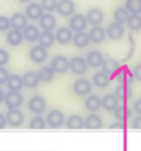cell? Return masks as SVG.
Here are the masks:
<instances>
[{
    "label": "cell",
    "instance_id": "484cf974",
    "mask_svg": "<svg viewBox=\"0 0 141 151\" xmlns=\"http://www.w3.org/2000/svg\"><path fill=\"white\" fill-rule=\"evenodd\" d=\"M66 126L69 129L80 130L83 129L84 126V123L82 118L79 115H73L68 119Z\"/></svg>",
    "mask_w": 141,
    "mask_h": 151
},
{
    "label": "cell",
    "instance_id": "d590c367",
    "mask_svg": "<svg viewBox=\"0 0 141 151\" xmlns=\"http://www.w3.org/2000/svg\"><path fill=\"white\" fill-rule=\"evenodd\" d=\"M53 70L49 67H43L38 72V77L39 80L42 82H49L53 79L54 73Z\"/></svg>",
    "mask_w": 141,
    "mask_h": 151
},
{
    "label": "cell",
    "instance_id": "277c9868",
    "mask_svg": "<svg viewBox=\"0 0 141 151\" xmlns=\"http://www.w3.org/2000/svg\"><path fill=\"white\" fill-rule=\"evenodd\" d=\"M51 68L58 73H63L69 67V62L67 59L62 56H57L51 62Z\"/></svg>",
    "mask_w": 141,
    "mask_h": 151
},
{
    "label": "cell",
    "instance_id": "2e32d148",
    "mask_svg": "<svg viewBox=\"0 0 141 151\" xmlns=\"http://www.w3.org/2000/svg\"><path fill=\"white\" fill-rule=\"evenodd\" d=\"M88 64L93 67H99L104 62V57L102 54L98 51H91L87 57Z\"/></svg>",
    "mask_w": 141,
    "mask_h": 151
},
{
    "label": "cell",
    "instance_id": "30bf717a",
    "mask_svg": "<svg viewBox=\"0 0 141 151\" xmlns=\"http://www.w3.org/2000/svg\"><path fill=\"white\" fill-rule=\"evenodd\" d=\"M7 120L10 126L18 127L23 122V114L21 111L17 109H10L7 114Z\"/></svg>",
    "mask_w": 141,
    "mask_h": 151
},
{
    "label": "cell",
    "instance_id": "83f0119b",
    "mask_svg": "<svg viewBox=\"0 0 141 151\" xmlns=\"http://www.w3.org/2000/svg\"><path fill=\"white\" fill-rule=\"evenodd\" d=\"M23 85V79L17 75L11 76L7 81V86L11 91L18 92L22 88Z\"/></svg>",
    "mask_w": 141,
    "mask_h": 151
},
{
    "label": "cell",
    "instance_id": "7bdbcfd3",
    "mask_svg": "<svg viewBox=\"0 0 141 151\" xmlns=\"http://www.w3.org/2000/svg\"><path fill=\"white\" fill-rule=\"evenodd\" d=\"M9 60V53L4 49H0V66L6 65Z\"/></svg>",
    "mask_w": 141,
    "mask_h": 151
},
{
    "label": "cell",
    "instance_id": "f35d334b",
    "mask_svg": "<svg viewBox=\"0 0 141 151\" xmlns=\"http://www.w3.org/2000/svg\"><path fill=\"white\" fill-rule=\"evenodd\" d=\"M56 0H42V6L44 9L49 12L54 11L57 7Z\"/></svg>",
    "mask_w": 141,
    "mask_h": 151
},
{
    "label": "cell",
    "instance_id": "e575fe53",
    "mask_svg": "<svg viewBox=\"0 0 141 151\" xmlns=\"http://www.w3.org/2000/svg\"><path fill=\"white\" fill-rule=\"evenodd\" d=\"M117 80L121 84L124 86H128L132 83L133 81V76L129 70L124 69L120 72L117 77Z\"/></svg>",
    "mask_w": 141,
    "mask_h": 151
},
{
    "label": "cell",
    "instance_id": "6da1fadb",
    "mask_svg": "<svg viewBox=\"0 0 141 151\" xmlns=\"http://www.w3.org/2000/svg\"><path fill=\"white\" fill-rule=\"evenodd\" d=\"M70 70L77 75H82L87 70V63L82 57L76 56L71 59L69 63Z\"/></svg>",
    "mask_w": 141,
    "mask_h": 151
},
{
    "label": "cell",
    "instance_id": "d4e9b609",
    "mask_svg": "<svg viewBox=\"0 0 141 151\" xmlns=\"http://www.w3.org/2000/svg\"><path fill=\"white\" fill-rule=\"evenodd\" d=\"M132 95V91L128 86L122 85L117 87L115 89L116 98L120 101H127L129 99Z\"/></svg>",
    "mask_w": 141,
    "mask_h": 151
},
{
    "label": "cell",
    "instance_id": "44dd1931",
    "mask_svg": "<svg viewBox=\"0 0 141 151\" xmlns=\"http://www.w3.org/2000/svg\"><path fill=\"white\" fill-rule=\"evenodd\" d=\"M120 67V65L114 59H109L104 61L102 64V69L105 73L108 76L115 73Z\"/></svg>",
    "mask_w": 141,
    "mask_h": 151
},
{
    "label": "cell",
    "instance_id": "7c38bea8",
    "mask_svg": "<svg viewBox=\"0 0 141 151\" xmlns=\"http://www.w3.org/2000/svg\"><path fill=\"white\" fill-rule=\"evenodd\" d=\"M43 10L44 9L41 5L37 3H31L27 6L25 13L27 16L30 19L37 20L43 15Z\"/></svg>",
    "mask_w": 141,
    "mask_h": 151
},
{
    "label": "cell",
    "instance_id": "5bb4252c",
    "mask_svg": "<svg viewBox=\"0 0 141 151\" xmlns=\"http://www.w3.org/2000/svg\"><path fill=\"white\" fill-rule=\"evenodd\" d=\"M11 24L14 29H23L27 25V18L25 15L22 13H16L13 14L11 19Z\"/></svg>",
    "mask_w": 141,
    "mask_h": 151
},
{
    "label": "cell",
    "instance_id": "8992f818",
    "mask_svg": "<svg viewBox=\"0 0 141 151\" xmlns=\"http://www.w3.org/2000/svg\"><path fill=\"white\" fill-rule=\"evenodd\" d=\"M57 11L63 17L70 16L74 12L75 6L72 0H60L57 4Z\"/></svg>",
    "mask_w": 141,
    "mask_h": 151
},
{
    "label": "cell",
    "instance_id": "f1b7e54d",
    "mask_svg": "<svg viewBox=\"0 0 141 151\" xmlns=\"http://www.w3.org/2000/svg\"><path fill=\"white\" fill-rule=\"evenodd\" d=\"M101 101L99 97L96 95H92L87 98L85 101L86 108L91 111H96L100 108Z\"/></svg>",
    "mask_w": 141,
    "mask_h": 151
},
{
    "label": "cell",
    "instance_id": "b9f144b4",
    "mask_svg": "<svg viewBox=\"0 0 141 151\" xmlns=\"http://www.w3.org/2000/svg\"><path fill=\"white\" fill-rule=\"evenodd\" d=\"M9 78V73L8 71L3 67H0V85L6 83Z\"/></svg>",
    "mask_w": 141,
    "mask_h": 151
},
{
    "label": "cell",
    "instance_id": "7a4b0ae2",
    "mask_svg": "<svg viewBox=\"0 0 141 151\" xmlns=\"http://www.w3.org/2000/svg\"><path fill=\"white\" fill-rule=\"evenodd\" d=\"M106 33L112 40H119L124 35V28L121 24L116 22H112L108 25Z\"/></svg>",
    "mask_w": 141,
    "mask_h": 151
},
{
    "label": "cell",
    "instance_id": "8fae6325",
    "mask_svg": "<svg viewBox=\"0 0 141 151\" xmlns=\"http://www.w3.org/2000/svg\"><path fill=\"white\" fill-rule=\"evenodd\" d=\"M47 57V52L45 48L42 46H34L30 51V59L35 63H42L45 60Z\"/></svg>",
    "mask_w": 141,
    "mask_h": 151
},
{
    "label": "cell",
    "instance_id": "9c48e42d",
    "mask_svg": "<svg viewBox=\"0 0 141 151\" xmlns=\"http://www.w3.org/2000/svg\"><path fill=\"white\" fill-rule=\"evenodd\" d=\"M29 107L34 113L42 114L45 111V101L40 96L34 97L29 101Z\"/></svg>",
    "mask_w": 141,
    "mask_h": 151
},
{
    "label": "cell",
    "instance_id": "7402d4cb",
    "mask_svg": "<svg viewBox=\"0 0 141 151\" xmlns=\"http://www.w3.org/2000/svg\"><path fill=\"white\" fill-rule=\"evenodd\" d=\"M40 35L39 29L35 25H34L27 26L23 32V36L25 39L30 42L36 41L39 38Z\"/></svg>",
    "mask_w": 141,
    "mask_h": 151
},
{
    "label": "cell",
    "instance_id": "9a60e30c",
    "mask_svg": "<svg viewBox=\"0 0 141 151\" xmlns=\"http://www.w3.org/2000/svg\"><path fill=\"white\" fill-rule=\"evenodd\" d=\"M40 25L45 31H51L56 25V18L50 13L44 14L40 18Z\"/></svg>",
    "mask_w": 141,
    "mask_h": 151
},
{
    "label": "cell",
    "instance_id": "8d00e7d4",
    "mask_svg": "<svg viewBox=\"0 0 141 151\" xmlns=\"http://www.w3.org/2000/svg\"><path fill=\"white\" fill-rule=\"evenodd\" d=\"M129 28L132 30L137 31L141 28V17L138 14H132L127 19Z\"/></svg>",
    "mask_w": 141,
    "mask_h": 151
},
{
    "label": "cell",
    "instance_id": "52a82bcc",
    "mask_svg": "<svg viewBox=\"0 0 141 151\" xmlns=\"http://www.w3.org/2000/svg\"><path fill=\"white\" fill-rule=\"evenodd\" d=\"M65 118L63 114L59 110H53L51 111L47 116V122L51 127L57 129L62 126Z\"/></svg>",
    "mask_w": 141,
    "mask_h": 151
},
{
    "label": "cell",
    "instance_id": "74e56055",
    "mask_svg": "<svg viewBox=\"0 0 141 151\" xmlns=\"http://www.w3.org/2000/svg\"><path fill=\"white\" fill-rule=\"evenodd\" d=\"M30 127L34 130H42L45 127V122L42 118L37 116L30 122Z\"/></svg>",
    "mask_w": 141,
    "mask_h": 151
},
{
    "label": "cell",
    "instance_id": "ffe728a7",
    "mask_svg": "<svg viewBox=\"0 0 141 151\" xmlns=\"http://www.w3.org/2000/svg\"><path fill=\"white\" fill-rule=\"evenodd\" d=\"M101 105L105 110L112 111L118 107L119 102L116 96L112 94H108L103 98L101 101Z\"/></svg>",
    "mask_w": 141,
    "mask_h": 151
},
{
    "label": "cell",
    "instance_id": "681fc988",
    "mask_svg": "<svg viewBox=\"0 0 141 151\" xmlns=\"http://www.w3.org/2000/svg\"><path fill=\"white\" fill-rule=\"evenodd\" d=\"M4 92L0 89V103L4 101Z\"/></svg>",
    "mask_w": 141,
    "mask_h": 151
},
{
    "label": "cell",
    "instance_id": "60d3db41",
    "mask_svg": "<svg viewBox=\"0 0 141 151\" xmlns=\"http://www.w3.org/2000/svg\"><path fill=\"white\" fill-rule=\"evenodd\" d=\"M129 43H130V45H131V47L129 48V52H128L127 56L124 60V62H125V61L129 60V59L134 54V52L135 51V48H136L135 42L134 39L132 37L131 35H129Z\"/></svg>",
    "mask_w": 141,
    "mask_h": 151
},
{
    "label": "cell",
    "instance_id": "ac0fdd59",
    "mask_svg": "<svg viewBox=\"0 0 141 151\" xmlns=\"http://www.w3.org/2000/svg\"><path fill=\"white\" fill-rule=\"evenodd\" d=\"M84 126L87 129L97 130L102 126V120L99 116L96 114L89 115L85 120Z\"/></svg>",
    "mask_w": 141,
    "mask_h": 151
},
{
    "label": "cell",
    "instance_id": "7dc6e473",
    "mask_svg": "<svg viewBox=\"0 0 141 151\" xmlns=\"http://www.w3.org/2000/svg\"><path fill=\"white\" fill-rule=\"evenodd\" d=\"M134 109L137 114L141 115V99L136 101L134 104Z\"/></svg>",
    "mask_w": 141,
    "mask_h": 151
},
{
    "label": "cell",
    "instance_id": "d6986e66",
    "mask_svg": "<svg viewBox=\"0 0 141 151\" xmlns=\"http://www.w3.org/2000/svg\"><path fill=\"white\" fill-rule=\"evenodd\" d=\"M106 34L104 29L100 27H94L89 32V37L92 42L99 44L103 42L105 39Z\"/></svg>",
    "mask_w": 141,
    "mask_h": 151
},
{
    "label": "cell",
    "instance_id": "3957f363",
    "mask_svg": "<svg viewBox=\"0 0 141 151\" xmlns=\"http://www.w3.org/2000/svg\"><path fill=\"white\" fill-rule=\"evenodd\" d=\"M4 100L9 108L15 109L20 106L23 103V98L21 93L18 92L11 91L6 95Z\"/></svg>",
    "mask_w": 141,
    "mask_h": 151
},
{
    "label": "cell",
    "instance_id": "f907efd6",
    "mask_svg": "<svg viewBox=\"0 0 141 151\" xmlns=\"http://www.w3.org/2000/svg\"><path fill=\"white\" fill-rule=\"evenodd\" d=\"M18 1L21 2L22 3H27V2H28L29 1H30V0H18Z\"/></svg>",
    "mask_w": 141,
    "mask_h": 151
},
{
    "label": "cell",
    "instance_id": "f546056e",
    "mask_svg": "<svg viewBox=\"0 0 141 151\" xmlns=\"http://www.w3.org/2000/svg\"><path fill=\"white\" fill-rule=\"evenodd\" d=\"M39 78L38 76L34 72H29L23 76V84L28 88H33L36 87L39 84Z\"/></svg>",
    "mask_w": 141,
    "mask_h": 151
},
{
    "label": "cell",
    "instance_id": "bcb514c9",
    "mask_svg": "<svg viewBox=\"0 0 141 151\" xmlns=\"http://www.w3.org/2000/svg\"><path fill=\"white\" fill-rule=\"evenodd\" d=\"M124 128V125L122 123L120 122H116L112 124L110 127V129H123Z\"/></svg>",
    "mask_w": 141,
    "mask_h": 151
},
{
    "label": "cell",
    "instance_id": "ab89813d",
    "mask_svg": "<svg viewBox=\"0 0 141 151\" xmlns=\"http://www.w3.org/2000/svg\"><path fill=\"white\" fill-rule=\"evenodd\" d=\"M11 25V21L8 17L0 16V32H4L9 29Z\"/></svg>",
    "mask_w": 141,
    "mask_h": 151
},
{
    "label": "cell",
    "instance_id": "603a6c76",
    "mask_svg": "<svg viewBox=\"0 0 141 151\" xmlns=\"http://www.w3.org/2000/svg\"><path fill=\"white\" fill-rule=\"evenodd\" d=\"M90 39L89 35L84 32H78L75 34L73 42L75 46L78 48H84L89 44L90 43Z\"/></svg>",
    "mask_w": 141,
    "mask_h": 151
},
{
    "label": "cell",
    "instance_id": "ee69618b",
    "mask_svg": "<svg viewBox=\"0 0 141 151\" xmlns=\"http://www.w3.org/2000/svg\"><path fill=\"white\" fill-rule=\"evenodd\" d=\"M133 76L136 80L141 81V64L138 65L133 70Z\"/></svg>",
    "mask_w": 141,
    "mask_h": 151
},
{
    "label": "cell",
    "instance_id": "c3c4849f",
    "mask_svg": "<svg viewBox=\"0 0 141 151\" xmlns=\"http://www.w3.org/2000/svg\"><path fill=\"white\" fill-rule=\"evenodd\" d=\"M6 122L4 116L0 114V129H4L6 126Z\"/></svg>",
    "mask_w": 141,
    "mask_h": 151
},
{
    "label": "cell",
    "instance_id": "4316f807",
    "mask_svg": "<svg viewBox=\"0 0 141 151\" xmlns=\"http://www.w3.org/2000/svg\"><path fill=\"white\" fill-rule=\"evenodd\" d=\"M55 41L54 35L50 31H44L39 38V42L40 46L44 48H48L54 44Z\"/></svg>",
    "mask_w": 141,
    "mask_h": 151
},
{
    "label": "cell",
    "instance_id": "1f68e13d",
    "mask_svg": "<svg viewBox=\"0 0 141 151\" xmlns=\"http://www.w3.org/2000/svg\"><path fill=\"white\" fill-rule=\"evenodd\" d=\"M131 114V110L127 106L122 105L115 110V116L117 119L121 121L127 120Z\"/></svg>",
    "mask_w": 141,
    "mask_h": 151
},
{
    "label": "cell",
    "instance_id": "e0dca14e",
    "mask_svg": "<svg viewBox=\"0 0 141 151\" xmlns=\"http://www.w3.org/2000/svg\"><path fill=\"white\" fill-rule=\"evenodd\" d=\"M73 34L70 29L67 28H61L57 31L56 38L60 44L66 45L72 39Z\"/></svg>",
    "mask_w": 141,
    "mask_h": 151
},
{
    "label": "cell",
    "instance_id": "cb8c5ba5",
    "mask_svg": "<svg viewBox=\"0 0 141 151\" xmlns=\"http://www.w3.org/2000/svg\"><path fill=\"white\" fill-rule=\"evenodd\" d=\"M23 38V35L19 30L14 29L11 30L7 36V40L10 45L18 46L20 45Z\"/></svg>",
    "mask_w": 141,
    "mask_h": 151
},
{
    "label": "cell",
    "instance_id": "4dcf8cb0",
    "mask_svg": "<svg viewBox=\"0 0 141 151\" xmlns=\"http://www.w3.org/2000/svg\"><path fill=\"white\" fill-rule=\"evenodd\" d=\"M109 77L104 72H98L94 76L93 83L99 88L107 87L109 84Z\"/></svg>",
    "mask_w": 141,
    "mask_h": 151
},
{
    "label": "cell",
    "instance_id": "5b68a950",
    "mask_svg": "<svg viewBox=\"0 0 141 151\" xmlns=\"http://www.w3.org/2000/svg\"><path fill=\"white\" fill-rule=\"evenodd\" d=\"M86 18L81 14H76L70 18V22L71 29L76 32H81L85 29L87 25Z\"/></svg>",
    "mask_w": 141,
    "mask_h": 151
},
{
    "label": "cell",
    "instance_id": "d6a6232c",
    "mask_svg": "<svg viewBox=\"0 0 141 151\" xmlns=\"http://www.w3.org/2000/svg\"><path fill=\"white\" fill-rule=\"evenodd\" d=\"M125 6L127 11L132 14L141 13V0H127Z\"/></svg>",
    "mask_w": 141,
    "mask_h": 151
},
{
    "label": "cell",
    "instance_id": "ba28073f",
    "mask_svg": "<svg viewBox=\"0 0 141 151\" xmlns=\"http://www.w3.org/2000/svg\"><path fill=\"white\" fill-rule=\"evenodd\" d=\"M73 91L79 96H85L91 92V85L87 80H77L73 85Z\"/></svg>",
    "mask_w": 141,
    "mask_h": 151
},
{
    "label": "cell",
    "instance_id": "836d02e7",
    "mask_svg": "<svg viewBox=\"0 0 141 151\" xmlns=\"http://www.w3.org/2000/svg\"><path fill=\"white\" fill-rule=\"evenodd\" d=\"M129 12L124 7H119L116 9L114 13V18L116 22L120 24H124L129 18Z\"/></svg>",
    "mask_w": 141,
    "mask_h": 151
},
{
    "label": "cell",
    "instance_id": "4fadbf2b",
    "mask_svg": "<svg viewBox=\"0 0 141 151\" xmlns=\"http://www.w3.org/2000/svg\"><path fill=\"white\" fill-rule=\"evenodd\" d=\"M104 13L98 9H90L87 14V21L92 25L96 26L100 24L104 20Z\"/></svg>",
    "mask_w": 141,
    "mask_h": 151
},
{
    "label": "cell",
    "instance_id": "f6af8a7d",
    "mask_svg": "<svg viewBox=\"0 0 141 151\" xmlns=\"http://www.w3.org/2000/svg\"><path fill=\"white\" fill-rule=\"evenodd\" d=\"M133 129L136 130H141V116L136 118L132 122Z\"/></svg>",
    "mask_w": 141,
    "mask_h": 151
}]
</instances>
